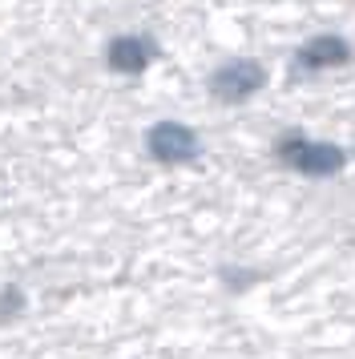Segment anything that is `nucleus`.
Wrapping results in <instances>:
<instances>
[{"mask_svg": "<svg viewBox=\"0 0 355 359\" xmlns=\"http://www.w3.org/2000/svg\"><path fill=\"white\" fill-rule=\"evenodd\" d=\"M29 311V294L20 287H0V323H13Z\"/></svg>", "mask_w": 355, "mask_h": 359, "instance_id": "obj_6", "label": "nucleus"}, {"mask_svg": "<svg viewBox=\"0 0 355 359\" xmlns=\"http://www.w3.org/2000/svg\"><path fill=\"white\" fill-rule=\"evenodd\" d=\"M274 158L287 165V170L303 174V178H331V174H339V170L347 165L343 146H335V142H319V137L299 133V130L283 133V137L274 142Z\"/></svg>", "mask_w": 355, "mask_h": 359, "instance_id": "obj_1", "label": "nucleus"}, {"mask_svg": "<svg viewBox=\"0 0 355 359\" xmlns=\"http://www.w3.org/2000/svg\"><path fill=\"white\" fill-rule=\"evenodd\" d=\"M154 61V41L149 36H138V33H126V36H113L109 49H105V65L113 73H142L145 65Z\"/></svg>", "mask_w": 355, "mask_h": 359, "instance_id": "obj_5", "label": "nucleus"}, {"mask_svg": "<svg viewBox=\"0 0 355 359\" xmlns=\"http://www.w3.org/2000/svg\"><path fill=\"white\" fill-rule=\"evenodd\" d=\"M262 85H267V69L258 61H250V57H239V61H226V65L214 69L210 93L222 105H234V101H250Z\"/></svg>", "mask_w": 355, "mask_h": 359, "instance_id": "obj_3", "label": "nucleus"}, {"mask_svg": "<svg viewBox=\"0 0 355 359\" xmlns=\"http://www.w3.org/2000/svg\"><path fill=\"white\" fill-rule=\"evenodd\" d=\"M145 154L158 165H190L202 158V137L186 121H158L145 133Z\"/></svg>", "mask_w": 355, "mask_h": 359, "instance_id": "obj_2", "label": "nucleus"}, {"mask_svg": "<svg viewBox=\"0 0 355 359\" xmlns=\"http://www.w3.org/2000/svg\"><path fill=\"white\" fill-rule=\"evenodd\" d=\"M351 57L343 36H311L303 49L295 53V73H323V69H335Z\"/></svg>", "mask_w": 355, "mask_h": 359, "instance_id": "obj_4", "label": "nucleus"}]
</instances>
